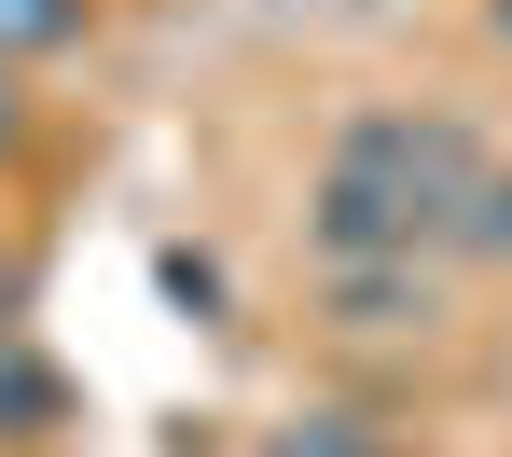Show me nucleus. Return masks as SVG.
I'll list each match as a JSON object with an SVG mask.
<instances>
[{
  "mask_svg": "<svg viewBox=\"0 0 512 457\" xmlns=\"http://www.w3.org/2000/svg\"><path fill=\"white\" fill-rule=\"evenodd\" d=\"M485 28H499V42H512V0H485Z\"/></svg>",
  "mask_w": 512,
  "mask_h": 457,
  "instance_id": "obj_8",
  "label": "nucleus"
},
{
  "mask_svg": "<svg viewBox=\"0 0 512 457\" xmlns=\"http://www.w3.org/2000/svg\"><path fill=\"white\" fill-rule=\"evenodd\" d=\"M14 319H28V264L0 250V333H14Z\"/></svg>",
  "mask_w": 512,
  "mask_h": 457,
  "instance_id": "obj_6",
  "label": "nucleus"
},
{
  "mask_svg": "<svg viewBox=\"0 0 512 457\" xmlns=\"http://www.w3.org/2000/svg\"><path fill=\"white\" fill-rule=\"evenodd\" d=\"M42 430H56V374L0 333V444H42Z\"/></svg>",
  "mask_w": 512,
  "mask_h": 457,
  "instance_id": "obj_5",
  "label": "nucleus"
},
{
  "mask_svg": "<svg viewBox=\"0 0 512 457\" xmlns=\"http://www.w3.org/2000/svg\"><path fill=\"white\" fill-rule=\"evenodd\" d=\"M263 457H402L374 416H346V402H319V416H291V430H263Z\"/></svg>",
  "mask_w": 512,
  "mask_h": 457,
  "instance_id": "obj_4",
  "label": "nucleus"
},
{
  "mask_svg": "<svg viewBox=\"0 0 512 457\" xmlns=\"http://www.w3.org/2000/svg\"><path fill=\"white\" fill-rule=\"evenodd\" d=\"M97 28V0H0V70H42Z\"/></svg>",
  "mask_w": 512,
  "mask_h": 457,
  "instance_id": "obj_2",
  "label": "nucleus"
},
{
  "mask_svg": "<svg viewBox=\"0 0 512 457\" xmlns=\"http://www.w3.org/2000/svg\"><path fill=\"white\" fill-rule=\"evenodd\" d=\"M471 181H485V139L457 111H360L319 153V208L305 222H319L333 264H443Z\"/></svg>",
  "mask_w": 512,
  "mask_h": 457,
  "instance_id": "obj_1",
  "label": "nucleus"
},
{
  "mask_svg": "<svg viewBox=\"0 0 512 457\" xmlns=\"http://www.w3.org/2000/svg\"><path fill=\"white\" fill-rule=\"evenodd\" d=\"M14 125H28V111H14V70H0V153H14Z\"/></svg>",
  "mask_w": 512,
  "mask_h": 457,
  "instance_id": "obj_7",
  "label": "nucleus"
},
{
  "mask_svg": "<svg viewBox=\"0 0 512 457\" xmlns=\"http://www.w3.org/2000/svg\"><path fill=\"white\" fill-rule=\"evenodd\" d=\"M443 264H512V153H485V181L457 208V250H443Z\"/></svg>",
  "mask_w": 512,
  "mask_h": 457,
  "instance_id": "obj_3",
  "label": "nucleus"
}]
</instances>
